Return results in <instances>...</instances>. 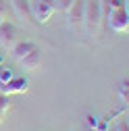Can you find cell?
<instances>
[{
    "label": "cell",
    "instance_id": "cell-7",
    "mask_svg": "<svg viewBox=\"0 0 129 131\" xmlns=\"http://www.w3.org/2000/svg\"><path fill=\"white\" fill-rule=\"evenodd\" d=\"M10 4V10L15 13V17H17L23 25L25 23H34V15H31V8H29V0H8Z\"/></svg>",
    "mask_w": 129,
    "mask_h": 131
},
{
    "label": "cell",
    "instance_id": "cell-15",
    "mask_svg": "<svg viewBox=\"0 0 129 131\" xmlns=\"http://www.w3.org/2000/svg\"><path fill=\"white\" fill-rule=\"evenodd\" d=\"M8 19V0H0V21Z\"/></svg>",
    "mask_w": 129,
    "mask_h": 131
},
{
    "label": "cell",
    "instance_id": "cell-9",
    "mask_svg": "<svg viewBox=\"0 0 129 131\" xmlns=\"http://www.w3.org/2000/svg\"><path fill=\"white\" fill-rule=\"evenodd\" d=\"M19 64H21L25 71H36L40 64H42V50H40V48H36V50H34V52H29L25 58H21Z\"/></svg>",
    "mask_w": 129,
    "mask_h": 131
},
{
    "label": "cell",
    "instance_id": "cell-2",
    "mask_svg": "<svg viewBox=\"0 0 129 131\" xmlns=\"http://www.w3.org/2000/svg\"><path fill=\"white\" fill-rule=\"evenodd\" d=\"M29 8L38 25H46L54 15V0H29Z\"/></svg>",
    "mask_w": 129,
    "mask_h": 131
},
{
    "label": "cell",
    "instance_id": "cell-18",
    "mask_svg": "<svg viewBox=\"0 0 129 131\" xmlns=\"http://www.w3.org/2000/svg\"><path fill=\"white\" fill-rule=\"evenodd\" d=\"M106 131H117V129H115V127H110V129H106Z\"/></svg>",
    "mask_w": 129,
    "mask_h": 131
},
{
    "label": "cell",
    "instance_id": "cell-10",
    "mask_svg": "<svg viewBox=\"0 0 129 131\" xmlns=\"http://www.w3.org/2000/svg\"><path fill=\"white\" fill-rule=\"evenodd\" d=\"M119 100L127 106V100H129V81H127V77L119 83Z\"/></svg>",
    "mask_w": 129,
    "mask_h": 131
},
{
    "label": "cell",
    "instance_id": "cell-13",
    "mask_svg": "<svg viewBox=\"0 0 129 131\" xmlns=\"http://www.w3.org/2000/svg\"><path fill=\"white\" fill-rule=\"evenodd\" d=\"M0 110H2V112L10 110V98L6 94H2V92H0Z\"/></svg>",
    "mask_w": 129,
    "mask_h": 131
},
{
    "label": "cell",
    "instance_id": "cell-1",
    "mask_svg": "<svg viewBox=\"0 0 129 131\" xmlns=\"http://www.w3.org/2000/svg\"><path fill=\"white\" fill-rule=\"evenodd\" d=\"M83 27L90 36H96L102 27V6L100 0H83Z\"/></svg>",
    "mask_w": 129,
    "mask_h": 131
},
{
    "label": "cell",
    "instance_id": "cell-11",
    "mask_svg": "<svg viewBox=\"0 0 129 131\" xmlns=\"http://www.w3.org/2000/svg\"><path fill=\"white\" fill-rule=\"evenodd\" d=\"M13 75H15V73H13V69H10V67H4V64L0 62V85L6 83V81H8Z\"/></svg>",
    "mask_w": 129,
    "mask_h": 131
},
{
    "label": "cell",
    "instance_id": "cell-14",
    "mask_svg": "<svg viewBox=\"0 0 129 131\" xmlns=\"http://www.w3.org/2000/svg\"><path fill=\"white\" fill-rule=\"evenodd\" d=\"M115 129H117V131H129V123H127V117H119V121L115 123Z\"/></svg>",
    "mask_w": 129,
    "mask_h": 131
},
{
    "label": "cell",
    "instance_id": "cell-5",
    "mask_svg": "<svg viewBox=\"0 0 129 131\" xmlns=\"http://www.w3.org/2000/svg\"><path fill=\"white\" fill-rule=\"evenodd\" d=\"M64 15H67V25L71 31L83 27V0H73Z\"/></svg>",
    "mask_w": 129,
    "mask_h": 131
},
{
    "label": "cell",
    "instance_id": "cell-4",
    "mask_svg": "<svg viewBox=\"0 0 129 131\" xmlns=\"http://www.w3.org/2000/svg\"><path fill=\"white\" fill-rule=\"evenodd\" d=\"M19 42V29L13 21L2 19L0 21V48L4 50H10V48Z\"/></svg>",
    "mask_w": 129,
    "mask_h": 131
},
{
    "label": "cell",
    "instance_id": "cell-12",
    "mask_svg": "<svg viewBox=\"0 0 129 131\" xmlns=\"http://www.w3.org/2000/svg\"><path fill=\"white\" fill-rule=\"evenodd\" d=\"M73 0H54V13H67Z\"/></svg>",
    "mask_w": 129,
    "mask_h": 131
},
{
    "label": "cell",
    "instance_id": "cell-17",
    "mask_svg": "<svg viewBox=\"0 0 129 131\" xmlns=\"http://www.w3.org/2000/svg\"><path fill=\"white\" fill-rule=\"evenodd\" d=\"M83 131H98V129H96V127H85Z\"/></svg>",
    "mask_w": 129,
    "mask_h": 131
},
{
    "label": "cell",
    "instance_id": "cell-8",
    "mask_svg": "<svg viewBox=\"0 0 129 131\" xmlns=\"http://www.w3.org/2000/svg\"><path fill=\"white\" fill-rule=\"evenodd\" d=\"M36 48H40L36 42H29V40H23V42H17V44H15L13 48H10V54H13V58L15 60H21V58H25L29 52H34L36 50Z\"/></svg>",
    "mask_w": 129,
    "mask_h": 131
},
{
    "label": "cell",
    "instance_id": "cell-3",
    "mask_svg": "<svg viewBox=\"0 0 129 131\" xmlns=\"http://www.w3.org/2000/svg\"><path fill=\"white\" fill-rule=\"evenodd\" d=\"M104 23L112 29V31H119V34H127L129 29V13L127 6H119V8H110Z\"/></svg>",
    "mask_w": 129,
    "mask_h": 131
},
{
    "label": "cell",
    "instance_id": "cell-6",
    "mask_svg": "<svg viewBox=\"0 0 129 131\" xmlns=\"http://www.w3.org/2000/svg\"><path fill=\"white\" fill-rule=\"evenodd\" d=\"M27 88H29L27 77H23V75H13L6 83L0 85V92L6 94V96H13V94H23V92H27Z\"/></svg>",
    "mask_w": 129,
    "mask_h": 131
},
{
    "label": "cell",
    "instance_id": "cell-16",
    "mask_svg": "<svg viewBox=\"0 0 129 131\" xmlns=\"http://www.w3.org/2000/svg\"><path fill=\"white\" fill-rule=\"evenodd\" d=\"M4 117H6V112H2V110H0V123L4 121Z\"/></svg>",
    "mask_w": 129,
    "mask_h": 131
}]
</instances>
